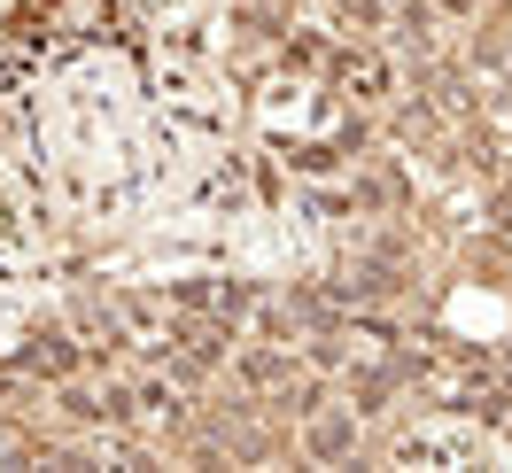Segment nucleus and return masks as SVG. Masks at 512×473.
Segmentation results:
<instances>
[{
	"mask_svg": "<svg viewBox=\"0 0 512 473\" xmlns=\"http://www.w3.org/2000/svg\"><path fill=\"white\" fill-rule=\"evenodd\" d=\"M474 450H481V435H474V427H435V435L396 442V458H412V466H419V458H474Z\"/></svg>",
	"mask_w": 512,
	"mask_h": 473,
	"instance_id": "obj_1",
	"label": "nucleus"
},
{
	"mask_svg": "<svg viewBox=\"0 0 512 473\" xmlns=\"http://www.w3.org/2000/svg\"><path fill=\"white\" fill-rule=\"evenodd\" d=\"M311 450H319V458H342V450H350V427H334V419H326L319 435H311Z\"/></svg>",
	"mask_w": 512,
	"mask_h": 473,
	"instance_id": "obj_2",
	"label": "nucleus"
}]
</instances>
